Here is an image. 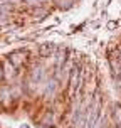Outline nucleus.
Wrapping results in <instances>:
<instances>
[{
  "label": "nucleus",
  "mask_w": 121,
  "mask_h": 128,
  "mask_svg": "<svg viewBox=\"0 0 121 128\" xmlns=\"http://www.w3.org/2000/svg\"><path fill=\"white\" fill-rule=\"evenodd\" d=\"M20 56H22L20 52H15V54H12V56H10V62L15 64V66H17V64H20L22 61H24V58H20Z\"/></svg>",
  "instance_id": "f257e3e1"
},
{
  "label": "nucleus",
  "mask_w": 121,
  "mask_h": 128,
  "mask_svg": "<svg viewBox=\"0 0 121 128\" xmlns=\"http://www.w3.org/2000/svg\"><path fill=\"white\" fill-rule=\"evenodd\" d=\"M42 76H44V71H42V68H35V69H34V72H32V78H34L35 81H39Z\"/></svg>",
  "instance_id": "f03ea898"
},
{
  "label": "nucleus",
  "mask_w": 121,
  "mask_h": 128,
  "mask_svg": "<svg viewBox=\"0 0 121 128\" xmlns=\"http://www.w3.org/2000/svg\"><path fill=\"white\" fill-rule=\"evenodd\" d=\"M54 90H56V83H54V81H51V83H47L45 93H47V94H52V93H54Z\"/></svg>",
  "instance_id": "7ed1b4c3"
},
{
  "label": "nucleus",
  "mask_w": 121,
  "mask_h": 128,
  "mask_svg": "<svg viewBox=\"0 0 121 128\" xmlns=\"http://www.w3.org/2000/svg\"><path fill=\"white\" fill-rule=\"evenodd\" d=\"M0 79H2V68H0Z\"/></svg>",
  "instance_id": "39448f33"
},
{
  "label": "nucleus",
  "mask_w": 121,
  "mask_h": 128,
  "mask_svg": "<svg viewBox=\"0 0 121 128\" xmlns=\"http://www.w3.org/2000/svg\"><path fill=\"white\" fill-rule=\"evenodd\" d=\"M40 52H42L44 56L51 54V52H52V46H42V47H40Z\"/></svg>",
  "instance_id": "20e7f679"
}]
</instances>
